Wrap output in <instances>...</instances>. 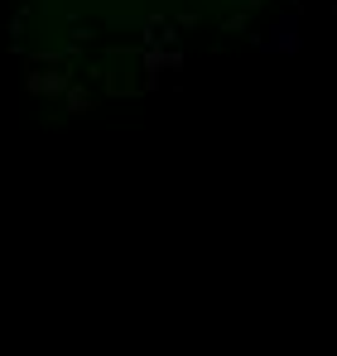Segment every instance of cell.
<instances>
[{"label": "cell", "instance_id": "6", "mask_svg": "<svg viewBox=\"0 0 337 356\" xmlns=\"http://www.w3.org/2000/svg\"><path fill=\"white\" fill-rule=\"evenodd\" d=\"M236 5H241V10H256V5H265V0H236Z\"/></svg>", "mask_w": 337, "mask_h": 356}, {"label": "cell", "instance_id": "4", "mask_svg": "<svg viewBox=\"0 0 337 356\" xmlns=\"http://www.w3.org/2000/svg\"><path fill=\"white\" fill-rule=\"evenodd\" d=\"M222 29H226V34H246V10H241V15H231Z\"/></svg>", "mask_w": 337, "mask_h": 356}, {"label": "cell", "instance_id": "3", "mask_svg": "<svg viewBox=\"0 0 337 356\" xmlns=\"http://www.w3.org/2000/svg\"><path fill=\"white\" fill-rule=\"evenodd\" d=\"M68 111H92V97H87V92H82L77 82L68 87Z\"/></svg>", "mask_w": 337, "mask_h": 356}, {"label": "cell", "instance_id": "5", "mask_svg": "<svg viewBox=\"0 0 337 356\" xmlns=\"http://www.w3.org/2000/svg\"><path fill=\"white\" fill-rule=\"evenodd\" d=\"M68 34H72V44H87V39H92V29H87V24H77V19H72V29H68Z\"/></svg>", "mask_w": 337, "mask_h": 356}, {"label": "cell", "instance_id": "2", "mask_svg": "<svg viewBox=\"0 0 337 356\" xmlns=\"http://www.w3.org/2000/svg\"><path fill=\"white\" fill-rule=\"evenodd\" d=\"M68 87H72V72H29L34 97H54V92H68Z\"/></svg>", "mask_w": 337, "mask_h": 356}, {"label": "cell", "instance_id": "1", "mask_svg": "<svg viewBox=\"0 0 337 356\" xmlns=\"http://www.w3.org/2000/svg\"><path fill=\"white\" fill-rule=\"evenodd\" d=\"M299 15L294 10H284L280 19H275V29H270V39H260V49H270V54H299Z\"/></svg>", "mask_w": 337, "mask_h": 356}]
</instances>
